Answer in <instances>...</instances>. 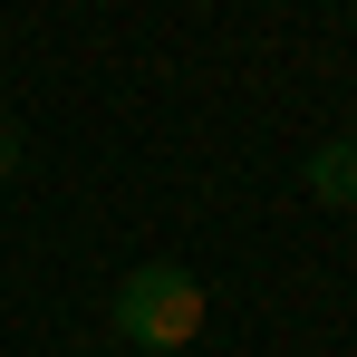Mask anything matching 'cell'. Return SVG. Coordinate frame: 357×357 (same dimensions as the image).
Here are the masks:
<instances>
[{
    "mask_svg": "<svg viewBox=\"0 0 357 357\" xmlns=\"http://www.w3.org/2000/svg\"><path fill=\"white\" fill-rule=\"evenodd\" d=\"M116 338L145 357H174L203 338V280L183 271V261H145V271H126L116 280Z\"/></svg>",
    "mask_w": 357,
    "mask_h": 357,
    "instance_id": "6da1fadb",
    "label": "cell"
},
{
    "mask_svg": "<svg viewBox=\"0 0 357 357\" xmlns=\"http://www.w3.org/2000/svg\"><path fill=\"white\" fill-rule=\"evenodd\" d=\"M309 193H319L328 213H357V135H338V145L309 155Z\"/></svg>",
    "mask_w": 357,
    "mask_h": 357,
    "instance_id": "7a4b0ae2",
    "label": "cell"
},
{
    "mask_svg": "<svg viewBox=\"0 0 357 357\" xmlns=\"http://www.w3.org/2000/svg\"><path fill=\"white\" fill-rule=\"evenodd\" d=\"M10 165H20V135H10V126H0V174H10Z\"/></svg>",
    "mask_w": 357,
    "mask_h": 357,
    "instance_id": "3957f363",
    "label": "cell"
}]
</instances>
